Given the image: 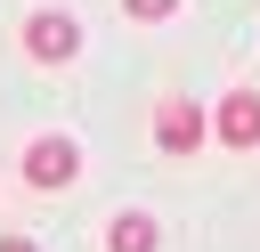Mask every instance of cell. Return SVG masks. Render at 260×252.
<instances>
[{
  "instance_id": "6da1fadb",
  "label": "cell",
  "mask_w": 260,
  "mask_h": 252,
  "mask_svg": "<svg viewBox=\"0 0 260 252\" xmlns=\"http://www.w3.org/2000/svg\"><path fill=\"white\" fill-rule=\"evenodd\" d=\"M24 49H32L41 65H73V57H81V24H73L65 8H41V16H24Z\"/></svg>"
},
{
  "instance_id": "7a4b0ae2",
  "label": "cell",
  "mask_w": 260,
  "mask_h": 252,
  "mask_svg": "<svg viewBox=\"0 0 260 252\" xmlns=\"http://www.w3.org/2000/svg\"><path fill=\"white\" fill-rule=\"evenodd\" d=\"M24 179H32V187H73V179H81V146H73L65 130L32 138V146H24Z\"/></svg>"
},
{
  "instance_id": "3957f363",
  "label": "cell",
  "mask_w": 260,
  "mask_h": 252,
  "mask_svg": "<svg viewBox=\"0 0 260 252\" xmlns=\"http://www.w3.org/2000/svg\"><path fill=\"white\" fill-rule=\"evenodd\" d=\"M203 130H211L203 106H187V98H162V106H154V146H162V154H195Z\"/></svg>"
},
{
  "instance_id": "277c9868",
  "label": "cell",
  "mask_w": 260,
  "mask_h": 252,
  "mask_svg": "<svg viewBox=\"0 0 260 252\" xmlns=\"http://www.w3.org/2000/svg\"><path fill=\"white\" fill-rule=\"evenodd\" d=\"M211 138H219V146H236V154H244V146H260V89H228V98H219V114H211Z\"/></svg>"
},
{
  "instance_id": "5b68a950",
  "label": "cell",
  "mask_w": 260,
  "mask_h": 252,
  "mask_svg": "<svg viewBox=\"0 0 260 252\" xmlns=\"http://www.w3.org/2000/svg\"><path fill=\"white\" fill-rule=\"evenodd\" d=\"M154 244H162L154 211H114L106 219V252H154Z\"/></svg>"
},
{
  "instance_id": "8992f818",
  "label": "cell",
  "mask_w": 260,
  "mask_h": 252,
  "mask_svg": "<svg viewBox=\"0 0 260 252\" xmlns=\"http://www.w3.org/2000/svg\"><path fill=\"white\" fill-rule=\"evenodd\" d=\"M122 8H130L138 24H162V16H179V0H122Z\"/></svg>"
},
{
  "instance_id": "52a82bcc",
  "label": "cell",
  "mask_w": 260,
  "mask_h": 252,
  "mask_svg": "<svg viewBox=\"0 0 260 252\" xmlns=\"http://www.w3.org/2000/svg\"><path fill=\"white\" fill-rule=\"evenodd\" d=\"M0 252H41V244L32 236H0Z\"/></svg>"
}]
</instances>
